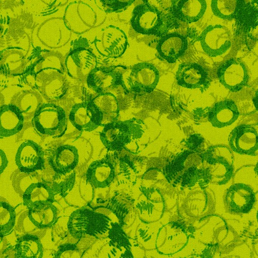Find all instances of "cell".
I'll return each mask as SVG.
<instances>
[{
    "label": "cell",
    "instance_id": "6da1fadb",
    "mask_svg": "<svg viewBox=\"0 0 258 258\" xmlns=\"http://www.w3.org/2000/svg\"><path fill=\"white\" fill-rule=\"evenodd\" d=\"M62 56L53 52H42L24 74L27 83L48 101L56 102L67 94L69 83Z\"/></svg>",
    "mask_w": 258,
    "mask_h": 258
},
{
    "label": "cell",
    "instance_id": "7a4b0ae2",
    "mask_svg": "<svg viewBox=\"0 0 258 258\" xmlns=\"http://www.w3.org/2000/svg\"><path fill=\"white\" fill-rule=\"evenodd\" d=\"M68 122L66 111L52 102L40 105L31 120L34 130L44 138L61 137L67 130Z\"/></svg>",
    "mask_w": 258,
    "mask_h": 258
},
{
    "label": "cell",
    "instance_id": "3957f363",
    "mask_svg": "<svg viewBox=\"0 0 258 258\" xmlns=\"http://www.w3.org/2000/svg\"><path fill=\"white\" fill-rule=\"evenodd\" d=\"M111 222L105 215L84 208L71 214L68 228L75 238L80 239L84 234L97 238L109 231Z\"/></svg>",
    "mask_w": 258,
    "mask_h": 258
},
{
    "label": "cell",
    "instance_id": "277c9868",
    "mask_svg": "<svg viewBox=\"0 0 258 258\" xmlns=\"http://www.w3.org/2000/svg\"><path fill=\"white\" fill-rule=\"evenodd\" d=\"M126 68L122 66L96 67L89 74L87 80L88 87L97 93H110L121 86L127 91L123 80Z\"/></svg>",
    "mask_w": 258,
    "mask_h": 258
},
{
    "label": "cell",
    "instance_id": "5b68a950",
    "mask_svg": "<svg viewBox=\"0 0 258 258\" xmlns=\"http://www.w3.org/2000/svg\"><path fill=\"white\" fill-rule=\"evenodd\" d=\"M94 43L99 53L111 58L122 56L127 46L124 32L113 26L102 29L95 37Z\"/></svg>",
    "mask_w": 258,
    "mask_h": 258
},
{
    "label": "cell",
    "instance_id": "8992f818",
    "mask_svg": "<svg viewBox=\"0 0 258 258\" xmlns=\"http://www.w3.org/2000/svg\"><path fill=\"white\" fill-rule=\"evenodd\" d=\"M64 66L71 77L86 81L91 72L97 67V57L84 46H75L64 59Z\"/></svg>",
    "mask_w": 258,
    "mask_h": 258
},
{
    "label": "cell",
    "instance_id": "52a82bcc",
    "mask_svg": "<svg viewBox=\"0 0 258 258\" xmlns=\"http://www.w3.org/2000/svg\"><path fill=\"white\" fill-rule=\"evenodd\" d=\"M159 79L160 73L155 66L144 62L133 67L127 82L132 91L144 95L152 93L157 87Z\"/></svg>",
    "mask_w": 258,
    "mask_h": 258
},
{
    "label": "cell",
    "instance_id": "ba28073f",
    "mask_svg": "<svg viewBox=\"0 0 258 258\" xmlns=\"http://www.w3.org/2000/svg\"><path fill=\"white\" fill-rule=\"evenodd\" d=\"M201 41L204 52L211 57H217L226 53L231 47L230 32L221 25H210L201 34Z\"/></svg>",
    "mask_w": 258,
    "mask_h": 258
},
{
    "label": "cell",
    "instance_id": "9c48e42d",
    "mask_svg": "<svg viewBox=\"0 0 258 258\" xmlns=\"http://www.w3.org/2000/svg\"><path fill=\"white\" fill-rule=\"evenodd\" d=\"M97 16L95 11L85 3H73L66 10L64 23L68 29L82 34L95 26Z\"/></svg>",
    "mask_w": 258,
    "mask_h": 258
},
{
    "label": "cell",
    "instance_id": "30bf717a",
    "mask_svg": "<svg viewBox=\"0 0 258 258\" xmlns=\"http://www.w3.org/2000/svg\"><path fill=\"white\" fill-rule=\"evenodd\" d=\"M218 76L224 87L232 92H238L247 85L249 74L245 64L240 60L232 58L221 64Z\"/></svg>",
    "mask_w": 258,
    "mask_h": 258
},
{
    "label": "cell",
    "instance_id": "8fae6325",
    "mask_svg": "<svg viewBox=\"0 0 258 258\" xmlns=\"http://www.w3.org/2000/svg\"><path fill=\"white\" fill-rule=\"evenodd\" d=\"M45 153L36 142L28 140L20 145L15 162L21 173L31 174L45 169Z\"/></svg>",
    "mask_w": 258,
    "mask_h": 258
},
{
    "label": "cell",
    "instance_id": "7c38bea8",
    "mask_svg": "<svg viewBox=\"0 0 258 258\" xmlns=\"http://www.w3.org/2000/svg\"><path fill=\"white\" fill-rule=\"evenodd\" d=\"M177 84L189 89H200L202 93L206 91L211 84L207 70L197 63H183L176 73Z\"/></svg>",
    "mask_w": 258,
    "mask_h": 258
},
{
    "label": "cell",
    "instance_id": "4fadbf2b",
    "mask_svg": "<svg viewBox=\"0 0 258 258\" xmlns=\"http://www.w3.org/2000/svg\"><path fill=\"white\" fill-rule=\"evenodd\" d=\"M131 24L136 32L153 35L160 28L162 21L157 9L149 4H143L135 8Z\"/></svg>",
    "mask_w": 258,
    "mask_h": 258
},
{
    "label": "cell",
    "instance_id": "5bb4252c",
    "mask_svg": "<svg viewBox=\"0 0 258 258\" xmlns=\"http://www.w3.org/2000/svg\"><path fill=\"white\" fill-rule=\"evenodd\" d=\"M230 146L234 152L251 155L257 149V133L250 125L241 124L235 127L229 137Z\"/></svg>",
    "mask_w": 258,
    "mask_h": 258
},
{
    "label": "cell",
    "instance_id": "9a60e30c",
    "mask_svg": "<svg viewBox=\"0 0 258 258\" xmlns=\"http://www.w3.org/2000/svg\"><path fill=\"white\" fill-rule=\"evenodd\" d=\"M25 51L19 47H10L0 52V72L6 75H24L29 70Z\"/></svg>",
    "mask_w": 258,
    "mask_h": 258
},
{
    "label": "cell",
    "instance_id": "2e32d148",
    "mask_svg": "<svg viewBox=\"0 0 258 258\" xmlns=\"http://www.w3.org/2000/svg\"><path fill=\"white\" fill-rule=\"evenodd\" d=\"M90 102L97 115L100 126H104L118 120V102L111 93L99 94Z\"/></svg>",
    "mask_w": 258,
    "mask_h": 258
},
{
    "label": "cell",
    "instance_id": "e0dca14e",
    "mask_svg": "<svg viewBox=\"0 0 258 258\" xmlns=\"http://www.w3.org/2000/svg\"><path fill=\"white\" fill-rule=\"evenodd\" d=\"M69 119L80 132H92L100 126L97 115L90 101L75 104Z\"/></svg>",
    "mask_w": 258,
    "mask_h": 258
},
{
    "label": "cell",
    "instance_id": "ac0fdd59",
    "mask_svg": "<svg viewBox=\"0 0 258 258\" xmlns=\"http://www.w3.org/2000/svg\"><path fill=\"white\" fill-rule=\"evenodd\" d=\"M171 12L183 22L191 24L203 18L207 9L206 0H173Z\"/></svg>",
    "mask_w": 258,
    "mask_h": 258
},
{
    "label": "cell",
    "instance_id": "d6986e66",
    "mask_svg": "<svg viewBox=\"0 0 258 258\" xmlns=\"http://www.w3.org/2000/svg\"><path fill=\"white\" fill-rule=\"evenodd\" d=\"M25 118L14 105L5 104L0 108V139L12 137L23 130Z\"/></svg>",
    "mask_w": 258,
    "mask_h": 258
},
{
    "label": "cell",
    "instance_id": "ffe728a7",
    "mask_svg": "<svg viewBox=\"0 0 258 258\" xmlns=\"http://www.w3.org/2000/svg\"><path fill=\"white\" fill-rule=\"evenodd\" d=\"M187 46L188 42L185 37L177 33H171L161 38L157 50L163 59L173 63L184 54Z\"/></svg>",
    "mask_w": 258,
    "mask_h": 258
},
{
    "label": "cell",
    "instance_id": "44dd1931",
    "mask_svg": "<svg viewBox=\"0 0 258 258\" xmlns=\"http://www.w3.org/2000/svg\"><path fill=\"white\" fill-rule=\"evenodd\" d=\"M114 177V167L107 155L105 159L92 163L87 173V182L95 188L109 186Z\"/></svg>",
    "mask_w": 258,
    "mask_h": 258
},
{
    "label": "cell",
    "instance_id": "7402d4cb",
    "mask_svg": "<svg viewBox=\"0 0 258 258\" xmlns=\"http://www.w3.org/2000/svg\"><path fill=\"white\" fill-rule=\"evenodd\" d=\"M78 149L73 146H60L49 158V163L55 173L64 174L75 169L79 162Z\"/></svg>",
    "mask_w": 258,
    "mask_h": 258
},
{
    "label": "cell",
    "instance_id": "603a6c76",
    "mask_svg": "<svg viewBox=\"0 0 258 258\" xmlns=\"http://www.w3.org/2000/svg\"><path fill=\"white\" fill-rule=\"evenodd\" d=\"M239 116L235 103L231 100H225L214 104L209 113L208 120L213 126L223 128L232 124Z\"/></svg>",
    "mask_w": 258,
    "mask_h": 258
},
{
    "label": "cell",
    "instance_id": "cb8c5ba5",
    "mask_svg": "<svg viewBox=\"0 0 258 258\" xmlns=\"http://www.w3.org/2000/svg\"><path fill=\"white\" fill-rule=\"evenodd\" d=\"M43 102L41 94L33 90H25L16 93L11 103L16 106L23 114L25 121L32 120Z\"/></svg>",
    "mask_w": 258,
    "mask_h": 258
},
{
    "label": "cell",
    "instance_id": "d4e9b609",
    "mask_svg": "<svg viewBox=\"0 0 258 258\" xmlns=\"http://www.w3.org/2000/svg\"><path fill=\"white\" fill-rule=\"evenodd\" d=\"M55 196L52 186L46 182L32 183L23 193L24 205L29 210L38 204L54 203Z\"/></svg>",
    "mask_w": 258,
    "mask_h": 258
},
{
    "label": "cell",
    "instance_id": "484cf974",
    "mask_svg": "<svg viewBox=\"0 0 258 258\" xmlns=\"http://www.w3.org/2000/svg\"><path fill=\"white\" fill-rule=\"evenodd\" d=\"M125 124L123 149L131 154H137L140 146L139 143L145 139L147 127L141 119L133 118L124 121Z\"/></svg>",
    "mask_w": 258,
    "mask_h": 258
},
{
    "label": "cell",
    "instance_id": "4316f807",
    "mask_svg": "<svg viewBox=\"0 0 258 258\" xmlns=\"http://www.w3.org/2000/svg\"><path fill=\"white\" fill-rule=\"evenodd\" d=\"M125 124L124 121H116L104 126L100 139L110 152L120 153L123 149Z\"/></svg>",
    "mask_w": 258,
    "mask_h": 258
},
{
    "label": "cell",
    "instance_id": "83f0119b",
    "mask_svg": "<svg viewBox=\"0 0 258 258\" xmlns=\"http://www.w3.org/2000/svg\"><path fill=\"white\" fill-rule=\"evenodd\" d=\"M53 203L48 202L38 204L29 210V219L37 228H49L57 222V209Z\"/></svg>",
    "mask_w": 258,
    "mask_h": 258
},
{
    "label": "cell",
    "instance_id": "f1b7e54d",
    "mask_svg": "<svg viewBox=\"0 0 258 258\" xmlns=\"http://www.w3.org/2000/svg\"><path fill=\"white\" fill-rule=\"evenodd\" d=\"M111 225V228L109 231L110 247L112 248L111 252L115 256L120 252V257H134L131 252L132 245L122 230V226L112 222Z\"/></svg>",
    "mask_w": 258,
    "mask_h": 258
},
{
    "label": "cell",
    "instance_id": "f546056e",
    "mask_svg": "<svg viewBox=\"0 0 258 258\" xmlns=\"http://www.w3.org/2000/svg\"><path fill=\"white\" fill-rule=\"evenodd\" d=\"M15 251L17 258H41L44 255L40 240L31 234H26L18 239Z\"/></svg>",
    "mask_w": 258,
    "mask_h": 258
},
{
    "label": "cell",
    "instance_id": "4dcf8cb0",
    "mask_svg": "<svg viewBox=\"0 0 258 258\" xmlns=\"http://www.w3.org/2000/svg\"><path fill=\"white\" fill-rule=\"evenodd\" d=\"M244 5V0H212L211 9L215 16L230 20L237 16Z\"/></svg>",
    "mask_w": 258,
    "mask_h": 258
},
{
    "label": "cell",
    "instance_id": "1f68e13d",
    "mask_svg": "<svg viewBox=\"0 0 258 258\" xmlns=\"http://www.w3.org/2000/svg\"><path fill=\"white\" fill-rule=\"evenodd\" d=\"M16 218L15 209L6 199L0 198V238L13 232Z\"/></svg>",
    "mask_w": 258,
    "mask_h": 258
},
{
    "label": "cell",
    "instance_id": "d6a6232c",
    "mask_svg": "<svg viewBox=\"0 0 258 258\" xmlns=\"http://www.w3.org/2000/svg\"><path fill=\"white\" fill-rule=\"evenodd\" d=\"M76 173L75 170L64 174L55 173L53 177V183L51 186L55 195L59 194L64 198L71 191L75 183Z\"/></svg>",
    "mask_w": 258,
    "mask_h": 258
},
{
    "label": "cell",
    "instance_id": "836d02e7",
    "mask_svg": "<svg viewBox=\"0 0 258 258\" xmlns=\"http://www.w3.org/2000/svg\"><path fill=\"white\" fill-rule=\"evenodd\" d=\"M103 10L108 13H119L132 6L136 0H99Z\"/></svg>",
    "mask_w": 258,
    "mask_h": 258
},
{
    "label": "cell",
    "instance_id": "e575fe53",
    "mask_svg": "<svg viewBox=\"0 0 258 258\" xmlns=\"http://www.w3.org/2000/svg\"><path fill=\"white\" fill-rule=\"evenodd\" d=\"M9 161L6 153L0 149V175H1L8 166Z\"/></svg>",
    "mask_w": 258,
    "mask_h": 258
},
{
    "label": "cell",
    "instance_id": "d590c367",
    "mask_svg": "<svg viewBox=\"0 0 258 258\" xmlns=\"http://www.w3.org/2000/svg\"><path fill=\"white\" fill-rule=\"evenodd\" d=\"M5 104V98L3 94L0 93V108Z\"/></svg>",
    "mask_w": 258,
    "mask_h": 258
},
{
    "label": "cell",
    "instance_id": "8d00e7d4",
    "mask_svg": "<svg viewBox=\"0 0 258 258\" xmlns=\"http://www.w3.org/2000/svg\"><path fill=\"white\" fill-rule=\"evenodd\" d=\"M3 1V0H0V3H1Z\"/></svg>",
    "mask_w": 258,
    "mask_h": 258
}]
</instances>
